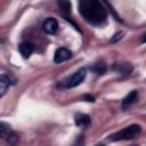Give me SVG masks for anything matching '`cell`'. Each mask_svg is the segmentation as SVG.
Masks as SVG:
<instances>
[{
    "mask_svg": "<svg viewBox=\"0 0 146 146\" xmlns=\"http://www.w3.org/2000/svg\"><path fill=\"white\" fill-rule=\"evenodd\" d=\"M7 140H8L9 145L15 146V145H16V143L18 141V136H17L15 132H10V133L7 136Z\"/></svg>",
    "mask_w": 146,
    "mask_h": 146,
    "instance_id": "5bb4252c",
    "label": "cell"
},
{
    "mask_svg": "<svg viewBox=\"0 0 146 146\" xmlns=\"http://www.w3.org/2000/svg\"><path fill=\"white\" fill-rule=\"evenodd\" d=\"M10 84H15V80H13L7 74H1V76H0V97H3V95L7 92Z\"/></svg>",
    "mask_w": 146,
    "mask_h": 146,
    "instance_id": "ba28073f",
    "label": "cell"
},
{
    "mask_svg": "<svg viewBox=\"0 0 146 146\" xmlns=\"http://www.w3.org/2000/svg\"><path fill=\"white\" fill-rule=\"evenodd\" d=\"M90 70H91L94 73H96L97 75H103V74H105L106 71H107V65H106V63H105L104 60H98V62L94 63V64L90 66Z\"/></svg>",
    "mask_w": 146,
    "mask_h": 146,
    "instance_id": "8fae6325",
    "label": "cell"
},
{
    "mask_svg": "<svg viewBox=\"0 0 146 146\" xmlns=\"http://www.w3.org/2000/svg\"><path fill=\"white\" fill-rule=\"evenodd\" d=\"M98 146H104V145H98Z\"/></svg>",
    "mask_w": 146,
    "mask_h": 146,
    "instance_id": "ac0fdd59",
    "label": "cell"
},
{
    "mask_svg": "<svg viewBox=\"0 0 146 146\" xmlns=\"http://www.w3.org/2000/svg\"><path fill=\"white\" fill-rule=\"evenodd\" d=\"M112 68L123 76H129L133 71V66L128 62H116L113 64Z\"/></svg>",
    "mask_w": 146,
    "mask_h": 146,
    "instance_id": "277c9868",
    "label": "cell"
},
{
    "mask_svg": "<svg viewBox=\"0 0 146 146\" xmlns=\"http://www.w3.org/2000/svg\"><path fill=\"white\" fill-rule=\"evenodd\" d=\"M82 99L83 100H87V102H95V97L94 96H91V95H83L82 96Z\"/></svg>",
    "mask_w": 146,
    "mask_h": 146,
    "instance_id": "2e32d148",
    "label": "cell"
},
{
    "mask_svg": "<svg viewBox=\"0 0 146 146\" xmlns=\"http://www.w3.org/2000/svg\"><path fill=\"white\" fill-rule=\"evenodd\" d=\"M79 13L91 25L103 26L107 21V11L98 0H81L78 3Z\"/></svg>",
    "mask_w": 146,
    "mask_h": 146,
    "instance_id": "6da1fadb",
    "label": "cell"
},
{
    "mask_svg": "<svg viewBox=\"0 0 146 146\" xmlns=\"http://www.w3.org/2000/svg\"><path fill=\"white\" fill-rule=\"evenodd\" d=\"M122 35H123V32H117V33H115L114 35H113V38L111 39V42H117L119 40H121L122 39Z\"/></svg>",
    "mask_w": 146,
    "mask_h": 146,
    "instance_id": "9a60e30c",
    "label": "cell"
},
{
    "mask_svg": "<svg viewBox=\"0 0 146 146\" xmlns=\"http://www.w3.org/2000/svg\"><path fill=\"white\" fill-rule=\"evenodd\" d=\"M141 42H146V34L143 36V39H141Z\"/></svg>",
    "mask_w": 146,
    "mask_h": 146,
    "instance_id": "e0dca14e",
    "label": "cell"
},
{
    "mask_svg": "<svg viewBox=\"0 0 146 146\" xmlns=\"http://www.w3.org/2000/svg\"><path fill=\"white\" fill-rule=\"evenodd\" d=\"M42 30L47 34H56L59 30V24L56 18L48 17L43 23H42Z\"/></svg>",
    "mask_w": 146,
    "mask_h": 146,
    "instance_id": "8992f818",
    "label": "cell"
},
{
    "mask_svg": "<svg viewBox=\"0 0 146 146\" xmlns=\"http://www.w3.org/2000/svg\"><path fill=\"white\" fill-rule=\"evenodd\" d=\"M86 74H87V70H86L84 67L79 68L76 72H74L72 75H70V76L63 82V87L66 88V89H71V88L78 87V86L84 80Z\"/></svg>",
    "mask_w": 146,
    "mask_h": 146,
    "instance_id": "3957f363",
    "label": "cell"
},
{
    "mask_svg": "<svg viewBox=\"0 0 146 146\" xmlns=\"http://www.w3.org/2000/svg\"><path fill=\"white\" fill-rule=\"evenodd\" d=\"M73 56L72 51L67 48H64V47H60L58 48L56 51H55V55H54V62L56 64H59V63H63V62H66L68 59H71Z\"/></svg>",
    "mask_w": 146,
    "mask_h": 146,
    "instance_id": "5b68a950",
    "label": "cell"
},
{
    "mask_svg": "<svg viewBox=\"0 0 146 146\" xmlns=\"http://www.w3.org/2000/svg\"><path fill=\"white\" fill-rule=\"evenodd\" d=\"M0 133H1L2 138H7V136L10 133V129H9V125L7 123H5V122L0 123Z\"/></svg>",
    "mask_w": 146,
    "mask_h": 146,
    "instance_id": "4fadbf2b",
    "label": "cell"
},
{
    "mask_svg": "<svg viewBox=\"0 0 146 146\" xmlns=\"http://www.w3.org/2000/svg\"><path fill=\"white\" fill-rule=\"evenodd\" d=\"M141 132V127L139 124H130L122 130L112 133L108 136V140L111 141H119V140H130L138 137Z\"/></svg>",
    "mask_w": 146,
    "mask_h": 146,
    "instance_id": "7a4b0ae2",
    "label": "cell"
},
{
    "mask_svg": "<svg viewBox=\"0 0 146 146\" xmlns=\"http://www.w3.org/2000/svg\"><path fill=\"white\" fill-rule=\"evenodd\" d=\"M58 6L63 11L64 16H67L71 13V2L68 1H58Z\"/></svg>",
    "mask_w": 146,
    "mask_h": 146,
    "instance_id": "7c38bea8",
    "label": "cell"
},
{
    "mask_svg": "<svg viewBox=\"0 0 146 146\" xmlns=\"http://www.w3.org/2000/svg\"><path fill=\"white\" fill-rule=\"evenodd\" d=\"M75 124L79 127H82V128H88L91 124L90 116L87 114H83V113H78L75 115Z\"/></svg>",
    "mask_w": 146,
    "mask_h": 146,
    "instance_id": "30bf717a",
    "label": "cell"
},
{
    "mask_svg": "<svg viewBox=\"0 0 146 146\" xmlns=\"http://www.w3.org/2000/svg\"><path fill=\"white\" fill-rule=\"evenodd\" d=\"M18 50H19L21 55L24 58H29L31 56V54L33 52V50H34V46H33V43H31L29 41H23V42L19 43Z\"/></svg>",
    "mask_w": 146,
    "mask_h": 146,
    "instance_id": "9c48e42d",
    "label": "cell"
},
{
    "mask_svg": "<svg viewBox=\"0 0 146 146\" xmlns=\"http://www.w3.org/2000/svg\"><path fill=\"white\" fill-rule=\"evenodd\" d=\"M137 99H138V91H137V90L130 91V92L123 98V100H122V104H121L122 110H128L131 105H133V104L137 102Z\"/></svg>",
    "mask_w": 146,
    "mask_h": 146,
    "instance_id": "52a82bcc",
    "label": "cell"
}]
</instances>
